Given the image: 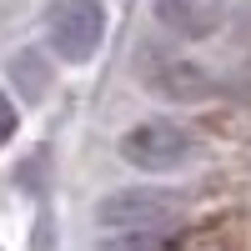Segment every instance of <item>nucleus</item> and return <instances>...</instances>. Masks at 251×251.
<instances>
[{"instance_id": "1", "label": "nucleus", "mask_w": 251, "mask_h": 251, "mask_svg": "<svg viewBox=\"0 0 251 251\" xmlns=\"http://www.w3.org/2000/svg\"><path fill=\"white\" fill-rule=\"evenodd\" d=\"M46 40L60 60H91L100 50V40H106V10H100V0H55L50 15H46Z\"/></svg>"}, {"instance_id": "2", "label": "nucleus", "mask_w": 251, "mask_h": 251, "mask_svg": "<svg viewBox=\"0 0 251 251\" xmlns=\"http://www.w3.org/2000/svg\"><path fill=\"white\" fill-rule=\"evenodd\" d=\"M176 211L171 191H116L96 206V221L111 231H166Z\"/></svg>"}, {"instance_id": "3", "label": "nucleus", "mask_w": 251, "mask_h": 251, "mask_svg": "<svg viewBox=\"0 0 251 251\" xmlns=\"http://www.w3.org/2000/svg\"><path fill=\"white\" fill-rule=\"evenodd\" d=\"M186 151H191V136L176 121H146L136 131H126L121 141V156L141 171H171V166L186 161Z\"/></svg>"}, {"instance_id": "4", "label": "nucleus", "mask_w": 251, "mask_h": 251, "mask_svg": "<svg viewBox=\"0 0 251 251\" xmlns=\"http://www.w3.org/2000/svg\"><path fill=\"white\" fill-rule=\"evenodd\" d=\"M151 10H156L161 25L171 35H181V40H206V35H216L221 20H226L221 0H151Z\"/></svg>"}, {"instance_id": "5", "label": "nucleus", "mask_w": 251, "mask_h": 251, "mask_svg": "<svg viewBox=\"0 0 251 251\" xmlns=\"http://www.w3.org/2000/svg\"><path fill=\"white\" fill-rule=\"evenodd\" d=\"M146 86H156L161 96H176V100H196V96L211 91V86H206V71L191 66V60H161Z\"/></svg>"}, {"instance_id": "6", "label": "nucleus", "mask_w": 251, "mask_h": 251, "mask_svg": "<svg viewBox=\"0 0 251 251\" xmlns=\"http://www.w3.org/2000/svg\"><path fill=\"white\" fill-rule=\"evenodd\" d=\"M10 71L20 75V91H25L30 100L46 96V71H40V60H35V55H15V60H10Z\"/></svg>"}, {"instance_id": "7", "label": "nucleus", "mask_w": 251, "mask_h": 251, "mask_svg": "<svg viewBox=\"0 0 251 251\" xmlns=\"http://www.w3.org/2000/svg\"><path fill=\"white\" fill-rule=\"evenodd\" d=\"M10 136H15V106L5 100V91H0V146H5Z\"/></svg>"}]
</instances>
